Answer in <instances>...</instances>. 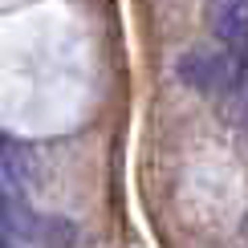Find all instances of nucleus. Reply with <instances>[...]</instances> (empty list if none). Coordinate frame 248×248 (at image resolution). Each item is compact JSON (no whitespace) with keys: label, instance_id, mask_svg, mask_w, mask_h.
<instances>
[{"label":"nucleus","instance_id":"nucleus-1","mask_svg":"<svg viewBox=\"0 0 248 248\" xmlns=\"http://www.w3.org/2000/svg\"><path fill=\"white\" fill-rule=\"evenodd\" d=\"M236 74L232 57L228 53H208V49H191V53L179 57V78L187 81L191 90H203V94H212V90L228 86V78Z\"/></svg>","mask_w":248,"mask_h":248},{"label":"nucleus","instance_id":"nucleus-2","mask_svg":"<svg viewBox=\"0 0 248 248\" xmlns=\"http://www.w3.org/2000/svg\"><path fill=\"white\" fill-rule=\"evenodd\" d=\"M208 25L220 45L244 49L248 45V0H212L208 4Z\"/></svg>","mask_w":248,"mask_h":248}]
</instances>
